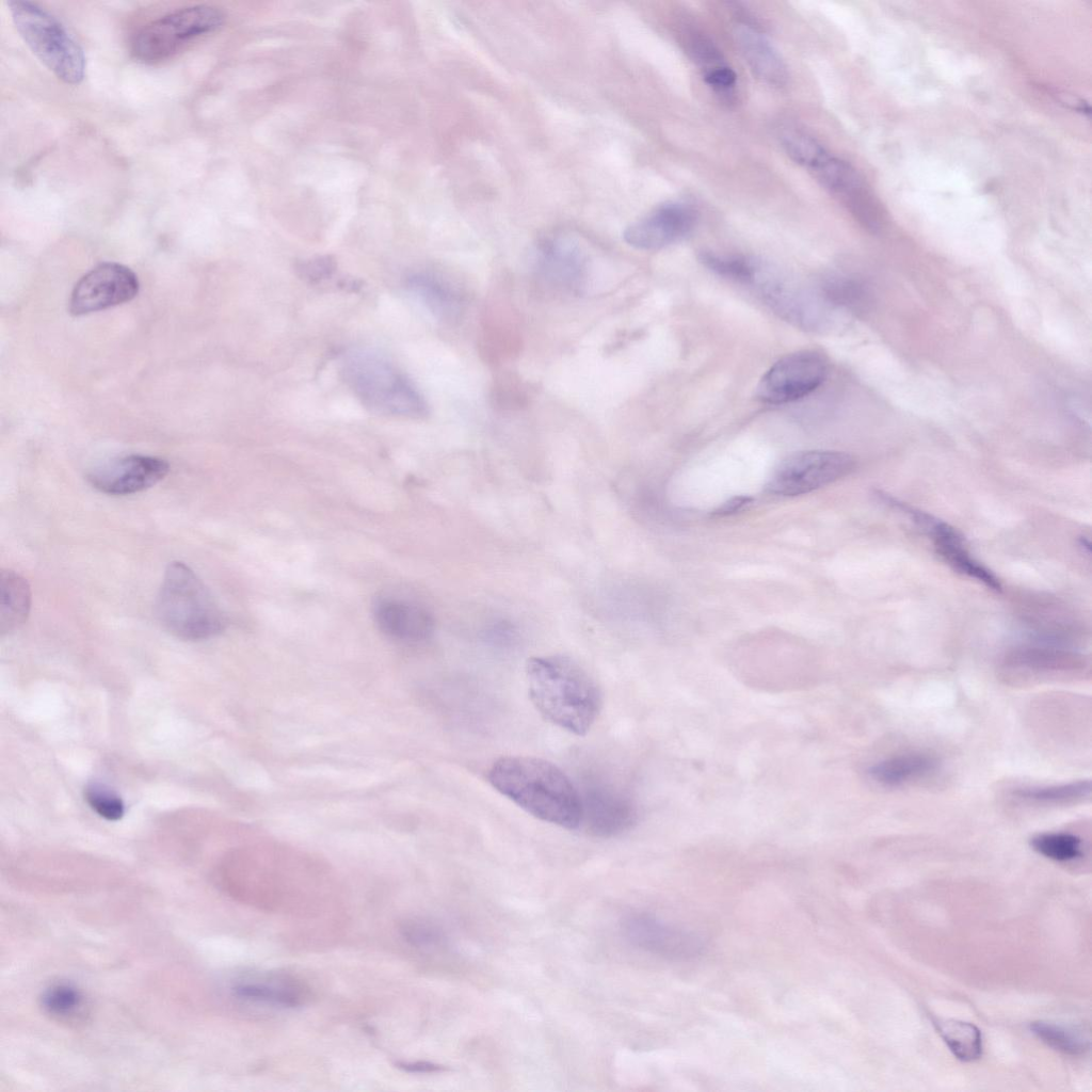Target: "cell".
I'll return each instance as SVG.
<instances>
[{
  "mask_svg": "<svg viewBox=\"0 0 1092 1092\" xmlns=\"http://www.w3.org/2000/svg\"><path fill=\"white\" fill-rule=\"evenodd\" d=\"M938 1033L951 1050L962 1061H974L982 1054V1037L973 1024L958 1019H936L933 1022Z\"/></svg>",
  "mask_w": 1092,
  "mask_h": 1092,
  "instance_id": "484cf974",
  "label": "cell"
},
{
  "mask_svg": "<svg viewBox=\"0 0 1092 1092\" xmlns=\"http://www.w3.org/2000/svg\"><path fill=\"white\" fill-rule=\"evenodd\" d=\"M686 45L691 57L700 63L712 64V67L722 65L721 53L707 38L694 34L687 41Z\"/></svg>",
  "mask_w": 1092,
  "mask_h": 1092,
  "instance_id": "836d02e7",
  "label": "cell"
},
{
  "mask_svg": "<svg viewBox=\"0 0 1092 1092\" xmlns=\"http://www.w3.org/2000/svg\"><path fill=\"white\" fill-rule=\"evenodd\" d=\"M828 364L815 351H799L775 362L759 380L755 397L767 404H785L816 390L824 381Z\"/></svg>",
  "mask_w": 1092,
  "mask_h": 1092,
  "instance_id": "9c48e42d",
  "label": "cell"
},
{
  "mask_svg": "<svg viewBox=\"0 0 1092 1092\" xmlns=\"http://www.w3.org/2000/svg\"><path fill=\"white\" fill-rule=\"evenodd\" d=\"M398 929L402 938L416 948H436L445 942L440 928L423 918H405L399 922Z\"/></svg>",
  "mask_w": 1092,
  "mask_h": 1092,
  "instance_id": "f546056e",
  "label": "cell"
},
{
  "mask_svg": "<svg viewBox=\"0 0 1092 1092\" xmlns=\"http://www.w3.org/2000/svg\"><path fill=\"white\" fill-rule=\"evenodd\" d=\"M84 796L90 806L99 816L108 820H118L123 817L124 803L121 797L109 787L98 783L90 784Z\"/></svg>",
  "mask_w": 1092,
  "mask_h": 1092,
  "instance_id": "1f68e13d",
  "label": "cell"
},
{
  "mask_svg": "<svg viewBox=\"0 0 1092 1092\" xmlns=\"http://www.w3.org/2000/svg\"><path fill=\"white\" fill-rule=\"evenodd\" d=\"M852 455L832 450L790 454L773 470L767 491L778 496H799L833 483L853 471Z\"/></svg>",
  "mask_w": 1092,
  "mask_h": 1092,
  "instance_id": "ba28073f",
  "label": "cell"
},
{
  "mask_svg": "<svg viewBox=\"0 0 1092 1092\" xmlns=\"http://www.w3.org/2000/svg\"><path fill=\"white\" fill-rule=\"evenodd\" d=\"M264 980L242 978L235 980L230 986V995L242 1001L269 1003L284 1008H295L307 999V990L299 981L291 978Z\"/></svg>",
  "mask_w": 1092,
  "mask_h": 1092,
  "instance_id": "ffe728a7",
  "label": "cell"
},
{
  "mask_svg": "<svg viewBox=\"0 0 1092 1092\" xmlns=\"http://www.w3.org/2000/svg\"><path fill=\"white\" fill-rule=\"evenodd\" d=\"M940 761L928 752L898 754L872 765L868 772L873 781L886 787H899L924 778L937 770Z\"/></svg>",
  "mask_w": 1092,
  "mask_h": 1092,
  "instance_id": "44dd1931",
  "label": "cell"
},
{
  "mask_svg": "<svg viewBox=\"0 0 1092 1092\" xmlns=\"http://www.w3.org/2000/svg\"><path fill=\"white\" fill-rule=\"evenodd\" d=\"M825 295L833 303L852 310L865 309L870 303L867 287L858 279L835 277L828 282Z\"/></svg>",
  "mask_w": 1092,
  "mask_h": 1092,
  "instance_id": "f1b7e54d",
  "label": "cell"
},
{
  "mask_svg": "<svg viewBox=\"0 0 1092 1092\" xmlns=\"http://www.w3.org/2000/svg\"><path fill=\"white\" fill-rule=\"evenodd\" d=\"M704 81L716 91L725 92L736 85L737 75L733 68L722 64L706 69Z\"/></svg>",
  "mask_w": 1092,
  "mask_h": 1092,
  "instance_id": "e575fe53",
  "label": "cell"
},
{
  "mask_svg": "<svg viewBox=\"0 0 1092 1092\" xmlns=\"http://www.w3.org/2000/svg\"><path fill=\"white\" fill-rule=\"evenodd\" d=\"M920 528L932 539L937 555L953 571L979 581L993 591H1001L999 579L971 556L958 530L930 514Z\"/></svg>",
  "mask_w": 1092,
  "mask_h": 1092,
  "instance_id": "2e32d148",
  "label": "cell"
},
{
  "mask_svg": "<svg viewBox=\"0 0 1092 1092\" xmlns=\"http://www.w3.org/2000/svg\"><path fill=\"white\" fill-rule=\"evenodd\" d=\"M336 267L331 256H319L299 262L295 266L298 275L306 282L318 283L332 275Z\"/></svg>",
  "mask_w": 1092,
  "mask_h": 1092,
  "instance_id": "d6a6232c",
  "label": "cell"
},
{
  "mask_svg": "<svg viewBox=\"0 0 1092 1092\" xmlns=\"http://www.w3.org/2000/svg\"><path fill=\"white\" fill-rule=\"evenodd\" d=\"M38 1000L44 1014L59 1024L77 1027L85 1024L91 1014L85 993L70 981H52L44 987Z\"/></svg>",
  "mask_w": 1092,
  "mask_h": 1092,
  "instance_id": "d6986e66",
  "label": "cell"
},
{
  "mask_svg": "<svg viewBox=\"0 0 1092 1092\" xmlns=\"http://www.w3.org/2000/svg\"><path fill=\"white\" fill-rule=\"evenodd\" d=\"M782 143L787 155L808 170L826 152L816 140L797 131L784 134Z\"/></svg>",
  "mask_w": 1092,
  "mask_h": 1092,
  "instance_id": "4dcf8cb0",
  "label": "cell"
},
{
  "mask_svg": "<svg viewBox=\"0 0 1092 1092\" xmlns=\"http://www.w3.org/2000/svg\"><path fill=\"white\" fill-rule=\"evenodd\" d=\"M170 470L161 457L129 454L114 459L91 470L86 479L98 492L125 496L143 492L160 482Z\"/></svg>",
  "mask_w": 1092,
  "mask_h": 1092,
  "instance_id": "4fadbf2b",
  "label": "cell"
},
{
  "mask_svg": "<svg viewBox=\"0 0 1092 1092\" xmlns=\"http://www.w3.org/2000/svg\"><path fill=\"white\" fill-rule=\"evenodd\" d=\"M343 373L356 398L375 414L412 419L429 414L428 403L411 379L376 354L350 355Z\"/></svg>",
  "mask_w": 1092,
  "mask_h": 1092,
  "instance_id": "277c9868",
  "label": "cell"
},
{
  "mask_svg": "<svg viewBox=\"0 0 1092 1092\" xmlns=\"http://www.w3.org/2000/svg\"><path fill=\"white\" fill-rule=\"evenodd\" d=\"M31 608V590L28 581L12 569L1 572L0 631L11 632L28 619Z\"/></svg>",
  "mask_w": 1092,
  "mask_h": 1092,
  "instance_id": "603a6c76",
  "label": "cell"
},
{
  "mask_svg": "<svg viewBox=\"0 0 1092 1092\" xmlns=\"http://www.w3.org/2000/svg\"><path fill=\"white\" fill-rule=\"evenodd\" d=\"M396 1065L408 1073H434L444 1070L441 1065L428 1061L398 1062Z\"/></svg>",
  "mask_w": 1092,
  "mask_h": 1092,
  "instance_id": "8d00e7d4",
  "label": "cell"
},
{
  "mask_svg": "<svg viewBox=\"0 0 1092 1092\" xmlns=\"http://www.w3.org/2000/svg\"><path fill=\"white\" fill-rule=\"evenodd\" d=\"M1001 678L1011 686L1047 680L1081 678L1090 671L1087 656L1057 645H1023L1009 651L1000 667Z\"/></svg>",
  "mask_w": 1092,
  "mask_h": 1092,
  "instance_id": "52a82bcc",
  "label": "cell"
},
{
  "mask_svg": "<svg viewBox=\"0 0 1092 1092\" xmlns=\"http://www.w3.org/2000/svg\"><path fill=\"white\" fill-rule=\"evenodd\" d=\"M525 671L529 697L546 721L577 736L591 729L603 695L577 661L563 655L536 656L527 660Z\"/></svg>",
  "mask_w": 1092,
  "mask_h": 1092,
  "instance_id": "7a4b0ae2",
  "label": "cell"
},
{
  "mask_svg": "<svg viewBox=\"0 0 1092 1092\" xmlns=\"http://www.w3.org/2000/svg\"><path fill=\"white\" fill-rule=\"evenodd\" d=\"M582 818L587 830L599 837H611L629 830L637 810L629 798L608 785L594 784L581 797Z\"/></svg>",
  "mask_w": 1092,
  "mask_h": 1092,
  "instance_id": "9a60e30c",
  "label": "cell"
},
{
  "mask_svg": "<svg viewBox=\"0 0 1092 1092\" xmlns=\"http://www.w3.org/2000/svg\"><path fill=\"white\" fill-rule=\"evenodd\" d=\"M139 291V280L129 268L105 262L87 272L76 284L69 311L75 316L99 311L132 300Z\"/></svg>",
  "mask_w": 1092,
  "mask_h": 1092,
  "instance_id": "8fae6325",
  "label": "cell"
},
{
  "mask_svg": "<svg viewBox=\"0 0 1092 1092\" xmlns=\"http://www.w3.org/2000/svg\"><path fill=\"white\" fill-rule=\"evenodd\" d=\"M751 501L752 498L749 496L734 497L728 501L724 502L718 510L714 511L713 514L717 516H727L737 513L738 511L746 507Z\"/></svg>",
  "mask_w": 1092,
  "mask_h": 1092,
  "instance_id": "d590c367",
  "label": "cell"
},
{
  "mask_svg": "<svg viewBox=\"0 0 1092 1092\" xmlns=\"http://www.w3.org/2000/svg\"><path fill=\"white\" fill-rule=\"evenodd\" d=\"M623 933L633 946L669 960H690L705 948L704 938L696 932L645 913L627 916L623 921Z\"/></svg>",
  "mask_w": 1092,
  "mask_h": 1092,
  "instance_id": "7c38bea8",
  "label": "cell"
},
{
  "mask_svg": "<svg viewBox=\"0 0 1092 1092\" xmlns=\"http://www.w3.org/2000/svg\"><path fill=\"white\" fill-rule=\"evenodd\" d=\"M1091 796V782H1075L1016 788L1013 797L1027 803L1039 805H1072L1088 800Z\"/></svg>",
  "mask_w": 1092,
  "mask_h": 1092,
  "instance_id": "d4e9b609",
  "label": "cell"
},
{
  "mask_svg": "<svg viewBox=\"0 0 1092 1092\" xmlns=\"http://www.w3.org/2000/svg\"><path fill=\"white\" fill-rule=\"evenodd\" d=\"M491 785L533 817L568 830L581 824V798L571 778L549 760L534 756L498 758L487 772Z\"/></svg>",
  "mask_w": 1092,
  "mask_h": 1092,
  "instance_id": "6da1fadb",
  "label": "cell"
},
{
  "mask_svg": "<svg viewBox=\"0 0 1092 1092\" xmlns=\"http://www.w3.org/2000/svg\"><path fill=\"white\" fill-rule=\"evenodd\" d=\"M406 286L439 319L454 320L463 310L461 293L435 274L413 273L406 277Z\"/></svg>",
  "mask_w": 1092,
  "mask_h": 1092,
  "instance_id": "7402d4cb",
  "label": "cell"
},
{
  "mask_svg": "<svg viewBox=\"0 0 1092 1092\" xmlns=\"http://www.w3.org/2000/svg\"><path fill=\"white\" fill-rule=\"evenodd\" d=\"M1031 1032L1049 1047L1067 1055H1081L1090 1047V1032L1082 1025L1037 1021Z\"/></svg>",
  "mask_w": 1092,
  "mask_h": 1092,
  "instance_id": "cb8c5ba5",
  "label": "cell"
},
{
  "mask_svg": "<svg viewBox=\"0 0 1092 1092\" xmlns=\"http://www.w3.org/2000/svg\"><path fill=\"white\" fill-rule=\"evenodd\" d=\"M379 629L395 640L420 642L434 631V619L421 605L395 597L380 598L373 606Z\"/></svg>",
  "mask_w": 1092,
  "mask_h": 1092,
  "instance_id": "e0dca14e",
  "label": "cell"
},
{
  "mask_svg": "<svg viewBox=\"0 0 1092 1092\" xmlns=\"http://www.w3.org/2000/svg\"><path fill=\"white\" fill-rule=\"evenodd\" d=\"M533 269L542 286L556 294H580L587 287V255L568 236L551 235L540 240L534 248Z\"/></svg>",
  "mask_w": 1092,
  "mask_h": 1092,
  "instance_id": "30bf717a",
  "label": "cell"
},
{
  "mask_svg": "<svg viewBox=\"0 0 1092 1092\" xmlns=\"http://www.w3.org/2000/svg\"><path fill=\"white\" fill-rule=\"evenodd\" d=\"M1031 848L1039 854L1059 863H1067L1083 856L1082 839L1069 832H1047L1030 839Z\"/></svg>",
  "mask_w": 1092,
  "mask_h": 1092,
  "instance_id": "4316f807",
  "label": "cell"
},
{
  "mask_svg": "<svg viewBox=\"0 0 1092 1092\" xmlns=\"http://www.w3.org/2000/svg\"><path fill=\"white\" fill-rule=\"evenodd\" d=\"M7 6L17 31L36 58L63 82H81L85 57L61 21L31 1L12 0Z\"/></svg>",
  "mask_w": 1092,
  "mask_h": 1092,
  "instance_id": "5b68a950",
  "label": "cell"
},
{
  "mask_svg": "<svg viewBox=\"0 0 1092 1092\" xmlns=\"http://www.w3.org/2000/svg\"><path fill=\"white\" fill-rule=\"evenodd\" d=\"M223 12L199 4L176 10L142 27L131 41V53L144 63L166 60L195 38L219 30Z\"/></svg>",
  "mask_w": 1092,
  "mask_h": 1092,
  "instance_id": "8992f818",
  "label": "cell"
},
{
  "mask_svg": "<svg viewBox=\"0 0 1092 1092\" xmlns=\"http://www.w3.org/2000/svg\"><path fill=\"white\" fill-rule=\"evenodd\" d=\"M157 617L163 627L183 640H205L222 632L226 617L211 592L181 561L165 569L156 599Z\"/></svg>",
  "mask_w": 1092,
  "mask_h": 1092,
  "instance_id": "3957f363",
  "label": "cell"
},
{
  "mask_svg": "<svg viewBox=\"0 0 1092 1092\" xmlns=\"http://www.w3.org/2000/svg\"><path fill=\"white\" fill-rule=\"evenodd\" d=\"M734 37L750 69L758 79L778 86L787 81V67L782 57L760 31L748 22H739L735 26Z\"/></svg>",
  "mask_w": 1092,
  "mask_h": 1092,
  "instance_id": "ac0fdd59",
  "label": "cell"
},
{
  "mask_svg": "<svg viewBox=\"0 0 1092 1092\" xmlns=\"http://www.w3.org/2000/svg\"><path fill=\"white\" fill-rule=\"evenodd\" d=\"M695 222L696 214L691 206L669 202L630 224L623 238L638 250H659L685 238Z\"/></svg>",
  "mask_w": 1092,
  "mask_h": 1092,
  "instance_id": "5bb4252c",
  "label": "cell"
},
{
  "mask_svg": "<svg viewBox=\"0 0 1092 1092\" xmlns=\"http://www.w3.org/2000/svg\"><path fill=\"white\" fill-rule=\"evenodd\" d=\"M700 261L719 275L743 283H754L759 273L756 261L744 256L703 252Z\"/></svg>",
  "mask_w": 1092,
  "mask_h": 1092,
  "instance_id": "83f0119b",
  "label": "cell"
}]
</instances>
